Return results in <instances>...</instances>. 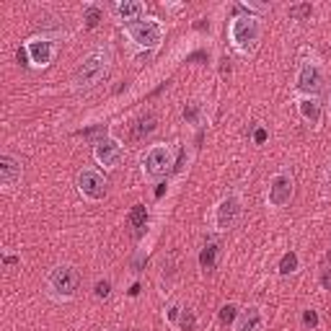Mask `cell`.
I'll use <instances>...</instances> for the list:
<instances>
[{"label":"cell","instance_id":"cell-25","mask_svg":"<svg viewBox=\"0 0 331 331\" xmlns=\"http://www.w3.org/2000/svg\"><path fill=\"white\" fill-rule=\"evenodd\" d=\"M109 292H112V284H109V282H98V284H96V295H98V298H106Z\"/></svg>","mask_w":331,"mask_h":331},{"label":"cell","instance_id":"cell-3","mask_svg":"<svg viewBox=\"0 0 331 331\" xmlns=\"http://www.w3.org/2000/svg\"><path fill=\"white\" fill-rule=\"evenodd\" d=\"M49 284H52V290L57 292V295L70 298L72 292H75V287H78V272L72 269V266H57V269L52 272V277H49Z\"/></svg>","mask_w":331,"mask_h":331},{"label":"cell","instance_id":"cell-6","mask_svg":"<svg viewBox=\"0 0 331 331\" xmlns=\"http://www.w3.org/2000/svg\"><path fill=\"white\" fill-rule=\"evenodd\" d=\"M78 187H80L83 194H88L91 199H98V197H104L106 184H104V176H101L98 171H83L78 176Z\"/></svg>","mask_w":331,"mask_h":331},{"label":"cell","instance_id":"cell-7","mask_svg":"<svg viewBox=\"0 0 331 331\" xmlns=\"http://www.w3.org/2000/svg\"><path fill=\"white\" fill-rule=\"evenodd\" d=\"M168 166H171V153L166 148H153L148 153V158H145V171H148V176H161V173H166Z\"/></svg>","mask_w":331,"mask_h":331},{"label":"cell","instance_id":"cell-4","mask_svg":"<svg viewBox=\"0 0 331 331\" xmlns=\"http://www.w3.org/2000/svg\"><path fill=\"white\" fill-rule=\"evenodd\" d=\"M130 34H132V39L137 42V44H142V47H155V44L161 42V26H158V21H153V18H148V21H140V24H135L132 29H130Z\"/></svg>","mask_w":331,"mask_h":331},{"label":"cell","instance_id":"cell-27","mask_svg":"<svg viewBox=\"0 0 331 331\" xmlns=\"http://www.w3.org/2000/svg\"><path fill=\"white\" fill-rule=\"evenodd\" d=\"M321 284H324V290H331V269H326L321 274Z\"/></svg>","mask_w":331,"mask_h":331},{"label":"cell","instance_id":"cell-24","mask_svg":"<svg viewBox=\"0 0 331 331\" xmlns=\"http://www.w3.org/2000/svg\"><path fill=\"white\" fill-rule=\"evenodd\" d=\"M303 324H306V326H316V324H318L316 310H306V313H303Z\"/></svg>","mask_w":331,"mask_h":331},{"label":"cell","instance_id":"cell-28","mask_svg":"<svg viewBox=\"0 0 331 331\" xmlns=\"http://www.w3.org/2000/svg\"><path fill=\"white\" fill-rule=\"evenodd\" d=\"M104 130H106V127H104V124H98V127H94V130H83L80 135H83V137H94V135H98V132H104Z\"/></svg>","mask_w":331,"mask_h":331},{"label":"cell","instance_id":"cell-15","mask_svg":"<svg viewBox=\"0 0 331 331\" xmlns=\"http://www.w3.org/2000/svg\"><path fill=\"white\" fill-rule=\"evenodd\" d=\"M18 171H21V166H18L16 158H11V155H3V158H0V179H3L5 187H8V184H13V179L18 176Z\"/></svg>","mask_w":331,"mask_h":331},{"label":"cell","instance_id":"cell-20","mask_svg":"<svg viewBox=\"0 0 331 331\" xmlns=\"http://www.w3.org/2000/svg\"><path fill=\"white\" fill-rule=\"evenodd\" d=\"M98 21H101V11L94 8V5H88L86 8V26H88V29H96Z\"/></svg>","mask_w":331,"mask_h":331},{"label":"cell","instance_id":"cell-31","mask_svg":"<svg viewBox=\"0 0 331 331\" xmlns=\"http://www.w3.org/2000/svg\"><path fill=\"white\" fill-rule=\"evenodd\" d=\"M254 140H256V142H264V140H266V132H264V130H256Z\"/></svg>","mask_w":331,"mask_h":331},{"label":"cell","instance_id":"cell-5","mask_svg":"<svg viewBox=\"0 0 331 331\" xmlns=\"http://www.w3.org/2000/svg\"><path fill=\"white\" fill-rule=\"evenodd\" d=\"M290 197H292V179L287 173H277L269 187V202L280 207V205H287Z\"/></svg>","mask_w":331,"mask_h":331},{"label":"cell","instance_id":"cell-13","mask_svg":"<svg viewBox=\"0 0 331 331\" xmlns=\"http://www.w3.org/2000/svg\"><path fill=\"white\" fill-rule=\"evenodd\" d=\"M217 251H220V241L215 236H210L207 238V243H205V248H202V254H199V264L205 266V269L210 272L215 266V259H217Z\"/></svg>","mask_w":331,"mask_h":331},{"label":"cell","instance_id":"cell-10","mask_svg":"<svg viewBox=\"0 0 331 331\" xmlns=\"http://www.w3.org/2000/svg\"><path fill=\"white\" fill-rule=\"evenodd\" d=\"M26 49H29L31 62H36V65H47L52 60V44L47 39H34V42H29Z\"/></svg>","mask_w":331,"mask_h":331},{"label":"cell","instance_id":"cell-17","mask_svg":"<svg viewBox=\"0 0 331 331\" xmlns=\"http://www.w3.org/2000/svg\"><path fill=\"white\" fill-rule=\"evenodd\" d=\"M145 220H148V210H145V205H135L130 210V225L132 228H145Z\"/></svg>","mask_w":331,"mask_h":331},{"label":"cell","instance_id":"cell-30","mask_svg":"<svg viewBox=\"0 0 331 331\" xmlns=\"http://www.w3.org/2000/svg\"><path fill=\"white\" fill-rule=\"evenodd\" d=\"M220 72H223V75H228V72H231V60H223V68H220Z\"/></svg>","mask_w":331,"mask_h":331},{"label":"cell","instance_id":"cell-21","mask_svg":"<svg viewBox=\"0 0 331 331\" xmlns=\"http://www.w3.org/2000/svg\"><path fill=\"white\" fill-rule=\"evenodd\" d=\"M179 324H181V329H184V331H194V326H197V318H194V313H191V310H184Z\"/></svg>","mask_w":331,"mask_h":331},{"label":"cell","instance_id":"cell-32","mask_svg":"<svg viewBox=\"0 0 331 331\" xmlns=\"http://www.w3.org/2000/svg\"><path fill=\"white\" fill-rule=\"evenodd\" d=\"M163 191H166V184H161V187L155 189V197H163Z\"/></svg>","mask_w":331,"mask_h":331},{"label":"cell","instance_id":"cell-18","mask_svg":"<svg viewBox=\"0 0 331 331\" xmlns=\"http://www.w3.org/2000/svg\"><path fill=\"white\" fill-rule=\"evenodd\" d=\"M140 13H142L140 3H119V16H122L124 21H135Z\"/></svg>","mask_w":331,"mask_h":331},{"label":"cell","instance_id":"cell-12","mask_svg":"<svg viewBox=\"0 0 331 331\" xmlns=\"http://www.w3.org/2000/svg\"><path fill=\"white\" fill-rule=\"evenodd\" d=\"M155 130V114H145V117H140V119H135V124H132V130H130V137L135 142H140V140H145L150 132Z\"/></svg>","mask_w":331,"mask_h":331},{"label":"cell","instance_id":"cell-14","mask_svg":"<svg viewBox=\"0 0 331 331\" xmlns=\"http://www.w3.org/2000/svg\"><path fill=\"white\" fill-rule=\"evenodd\" d=\"M261 313L259 308H248L246 313L241 316V321H238V331H261Z\"/></svg>","mask_w":331,"mask_h":331},{"label":"cell","instance_id":"cell-1","mask_svg":"<svg viewBox=\"0 0 331 331\" xmlns=\"http://www.w3.org/2000/svg\"><path fill=\"white\" fill-rule=\"evenodd\" d=\"M106 68H109V54L106 52H94L91 57L83 60V65L75 72V86L78 88H91L106 75Z\"/></svg>","mask_w":331,"mask_h":331},{"label":"cell","instance_id":"cell-26","mask_svg":"<svg viewBox=\"0 0 331 331\" xmlns=\"http://www.w3.org/2000/svg\"><path fill=\"white\" fill-rule=\"evenodd\" d=\"M197 112H199V106H197V104H191V106L184 109V117H187V119H197Z\"/></svg>","mask_w":331,"mask_h":331},{"label":"cell","instance_id":"cell-2","mask_svg":"<svg viewBox=\"0 0 331 331\" xmlns=\"http://www.w3.org/2000/svg\"><path fill=\"white\" fill-rule=\"evenodd\" d=\"M233 42L238 44L241 49H251L256 42H259V21L254 16H241L233 21V29H231Z\"/></svg>","mask_w":331,"mask_h":331},{"label":"cell","instance_id":"cell-29","mask_svg":"<svg viewBox=\"0 0 331 331\" xmlns=\"http://www.w3.org/2000/svg\"><path fill=\"white\" fill-rule=\"evenodd\" d=\"M16 57H18V62H21V65H29V62H26V60H29V49L21 47V49L16 52Z\"/></svg>","mask_w":331,"mask_h":331},{"label":"cell","instance_id":"cell-9","mask_svg":"<svg viewBox=\"0 0 331 331\" xmlns=\"http://www.w3.org/2000/svg\"><path fill=\"white\" fill-rule=\"evenodd\" d=\"M238 199H233V197H228V199H223L220 202V207H217V225L220 228H231L233 225V220L238 217Z\"/></svg>","mask_w":331,"mask_h":331},{"label":"cell","instance_id":"cell-19","mask_svg":"<svg viewBox=\"0 0 331 331\" xmlns=\"http://www.w3.org/2000/svg\"><path fill=\"white\" fill-rule=\"evenodd\" d=\"M295 269H298V256L292 254V251H290V254H284V256H282V261H280V272H282V274H292Z\"/></svg>","mask_w":331,"mask_h":331},{"label":"cell","instance_id":"cell-33","mask_svg":"<svg viewBox=\"0 0 331 331\" xmlns=\"http://www.w3.org/2000/svg\"><path fill=\"white\" fill-rule=\"evenodd\" d=\"M329 261H331V251H329Z\"/></svg>","mask_w":331,"mask_h":331},{"label":"cell","instance_id":"cell-16","mask_svg":"<svg viewBox=\"0 0 331 331\" xmlns=\"http://www.w3.org/2000/svg\"><path fill=\"white\" fill-rule=\"evenodd\" d=\"M300 114L306 117L310 124H316V122H318V117H321V106H318V101H316V98H303V101H300Z\"/></svg>","mask_w":331,"mask_h":331},{"label":"cell","instance_id":"cell-23","mask_svg":"<svg viewBox=\"0 0 331 331\" xmlns=\"http://www.w3.org/2000/svg\"><path fill=\"white\" fill-rule=\"evenodd\" d=\"M310 11H313V8H310L308 3H303V5H292L290 8V16L292 18H306V16H310Z\"/></svg>","mask_w":331,"mask_h":331},{"label":"cell","instance_id":"cell-22","mask_svg":"<svg viewBox=\"0 0 331 331\" xmlns=\"http://www.w3.org/2000/svg\"><path fill=\"white\" fill-rule=\"evenodd\" d=\"M236 318V306H231V303H228V306H223L220 308V324H231V321Z\"/></svg>","mask_w":331,"mask_h":331},{"label":"cell","instance_id":"cell-8","mask_svg":"<svg viewBox=\"0 0 331 331\" xmlns=\"http://www.w3.org/2000/svg\"><path fill=\"white\" fill-rule=\"evenodd\" d=\"M122 158V148L114 140H98L96 142V161L104 166H117Z\"/></svg>","mask_w":331,"mask_h":331},{"label":"cell","instance_id":"cell-11","mask_svg":"<svg viewBox=\"0 0 331 331\" xmlns=\"http://www.w3.org/2000/svg\"><path fill=\"white\" fill-rule=\"evenodd\" d=\"M298 86H300V91H318V86H321L318 68L316 65H303L300 75H298Z\"/></svg>","mask_w":331,"mask_h":331}]
</instances>
